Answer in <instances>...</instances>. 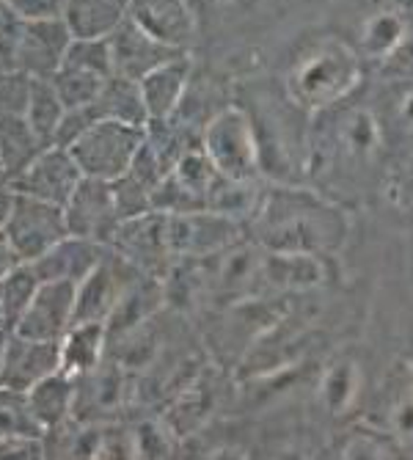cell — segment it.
Instances as JSON below:
<instances>
[{
  "mask_svg": "<svg viewBox=\"0 0 413 460\" xmlns=\"http://www.w3.org/2000/svg\"><path fill=\"white\" fill-rule=\"evenodd\" d=\"M25 394H28L31 413L36 416L41 430H50V428H58L75 416L77 378H72L69 372L58 369V372L48 375V378H41L39 384H33Z\"/></svg>",
  "mask_w": 413,
  "mask_h": 460,
  "instance_id": "15",
  "label": "cell"
},
{
  "mask_svg": "<svg viewBox=\"0 0 413 460\" xmlns=\"http://www.w3.org/2000/svg\"><path fill=\"white\" fill-rule=\"evenodd\" d=\"M361 80L358 56L342 41H325L289 75V94L309 111H322L350 94Z\"/></svg>",
  "mask_w": 413,
  "mask_h": 460,
  "instance_id": "1",
  "label": "cell"
},
{
  "mask_svg": "<svg viewBox=\"0 0 413 460\" xmlns=\"http://www.w3.org/2000/svg\"><path fill=\"white\" fill-rule=\"evenodd\" d=\"M75 298H77L75 281H39L14 333L28 340L61 342L75 320Z\"/></svg>",
  "mask_w": 413,
  "mask_h": 460,
  "instance_id": "7",
  "label": "cell"
},
{
  "mask_svg": "<svg viewBox=\"0 0 413 460\" xmlns=\"http://www.w3.org/2000/svg\"><path fill=\"white\" fill-rule=\"evenodd\" d=\"M240 237L234 218L198 210L169 216V245L174 257H213L232 248Z\"/></svg>",
  "mask_w": 413,
  "mask_h": 460,
  "instance_id": "10",
  "label": "cell"
},
{
  "mask_svg": "<svg viewBox=\"0 0 413 460\" xmlns=\"http://www.w3.org/2000/svg\"><path fill=\"white\" fill-rule=\"evenodd\" d=\"M61 369V342L28 340L6 333L4 361H0V386L28 392L33 384Z\"/></svg>",
  "mask_w": 413,
  "mask_h": 460,
  "instance_id": "11",
  "label": "cell"
},
{
  "mask_svg": "<svg viewBox=\"0 0 413 460\" xmlns=\"http://www.w3.org/2000/svg\"><path fill=\"white\" fill-rule=\"evenodd\" d=\"M130 20L169 48H185L190 22L180 0H130Z\"/></svg>",
  "mask_w": 413,
  "mask_h": 460,
  "instance_id": "17",
  "label": "cell"
},
{
  "mask_svg": "<svg viewBox=\"0 0 413 460\" xmlns=\"http://www.w3.org/2000/svg\"><path fill=\"white\" fill-rule=\"evenodd\" d=\"M105 254H108L105 243L66 234L64 240H58L48 251V254H41L36 262H31V268L39 276V281H75V284H80L105 260Z\"/></svg>",
  "mask_w": 413,
  "mask_h": 460,
  "instance_id": "14",
  "label": "cell"
},
{
  "mask_svg": "<svg viewBox=\"0 0 413 460\" xmlns=\"http://www.w3.org/2000/svg\"><path fill=\"white\" fill-rule=\"evenodd\" d=\"M108 348V325L89 320V323H72V328L61 340V369L72 378L89 375L102 364V353Z\"/></svg>",
  "mask_w": 413,
  "mask_h": 460,
  "instance_id": "18",
  "label": "cell"
},
{
  "mask_svg": "<svg viewBox=\"0 0 413 460\" xmlns=\"http://www.w3.org/2000/svg\"><path fill=\"white\" fill-rule=\"evenodd\" d=\"M405 31H408V25H405V20H402L400 14H394V12H381V14H375V17H372V20L364 25L361 45H364L366 56L383 61V58L400 45V41H402Z\"/></svg>",
  "mask_w": 413,
  "mask_h": 460,
  "instance_id": "25",
  "label": "cell"
},
{
  "mask_svg": "<svg viewBox=\"0 0 413 460\" xmlns=\"http://www.w3.org/2000/svg\"><path fill=\"white\" fill-rule=\"evenodd\" d=\"M130 12V0H64V22L72 39H105Z\"/></svg>",
  "mask_w": 413,
  "mask_h": 460,
  "instance_id": "16",
  "label": "cell"
},
{
  "mask_svg": "<svg viewBox=\"0 0 413 460\" xmlns=\"http://www.w3.org/2000/svg\"><path fill=\"white\" fill-rule=\"evenodd\" d=\"M80 180H83V172L77 169L69 149L53 144L45 152H39L28 169L12 180V193H22L39 201L64 207Z\"/></svg>",
  "mask_w": 413,
  "mask_h": 460,
  "instance_id": "9",
  "label": "cell"
},
{
  "mask_svg": "<svg viewBox=\"0 0 413 460\" xmlns=\"http://www.w3.org/2000/svg\"><path fill=\"white\" fill-rule=\"evenodd\" d=\"M110 251L127 260L146 276L163 279L171 270L174 251L169 245V216L165 213H144L138 218L121 221L108 243Z\"/></svg>",
  "mask_w": 413,
  "mask_h": 460,
  "instance_id": "5",
  "label": "cell"
},
{
  "mask_svg": "<svg viewBox=\"0 0 413 460\" xmlns=\"http://www.w3.org/2000/svg\"><path fill=\"white\" fill-rule=\"evenodd\" d=\"M353 392H356L353 367H347V364L334 367V372L325 378V400L334 408H345L353 400Z\"/></svg>",
  "mask_w": 413,
  "mask_h": 460,
  "instance_id": "28",
  "label": "cell"
},
{
  "mask_svg": "<svg viewBox=\"0 0 413 460\" xmlns=\"http://www.w3.org/2000/svg\"><path fill=\"white\" fill-rule=\"evenodd\" d=\"M394 4H400V6H413V0H394Z\"/></svg>",
  "mask_w": 413,
  "mask_h": 460,
  "instance_id": "35",
  "label": "cell"
},
{
  "mask_svg": "<svg viewBox=\"0 0 413 460\" xmlns=\"http://www.w3.org/2000/svg\"><path fill=\"white\" fill-rule=\"evenodd\" d=\"M72 45V33L64 22V17H45V20H28L22 45L17 56V69L28 72L33 77L50 80L58 66L64 64V56Z\"/></svg>",
  "mask_w": 413,
  "mask_h": 460,
  "instance_id": "13",
  "label": "cell"
},
{
  "mask_svg": "<svg viewBox=\"0 0 413 460\" xmlns=\"http://www.w3.org/2000/svg\"><path fill=\"white\" fill-rule=\"evenodd\" d=\"M9 4L25 20H45V17H61L64 14V0H9Z\"/></svg>",
  "mask_w": 413,
  "mask_h": 460,
  "instance_id": "30",
  "label": "cell"
},
{
  "mask_svg": "<svg viewBox=\"0 0 413 460\" xmlns=\"http://www.w3.org/2000/svg\"><path fill=\"white\" fill-rule=\"evenodd\" d=\"M48 146L33 133L28 113H0V169L12 180L25 172Z\"/></svg>",
  "mask_w": 413,
  "mask_h": 460,
  "instance_id": "20",
  "label": "cell"
},
{
  "mask_svg": "<svg viewBox=\"0 0 413 460\" xmlns=\"http://www.w3.org/2000/svg\"><path fill=\"white\" fill-rule=\"evenodd\" d=\"M4 345H6V331L0 328V361H4Z\"/></svg>",
  "mask_w": 413,
  "mask_h": 460,
  "instance_id": "33",
  "label": "cell"
},
{
  "mask_svg": "<svg viewBox=\"0 0 413 460\" xmlns=\"http://www.w3.org/2000/svg\"><path fill=\"white\" fill-rule=\"evenodd\" d=\"M146 138L144 124H130L119 119H97L86 133H80L66 149L75 157L83 177L119 180L130 172L133 157Z\"/></svg>",
  "mask_w": 413,
  "mask_h": 460,
  "instance_id": "2",
  "label": "cell"
},
{
  "mask_svg": "<svg viewBox=\"0 0 413 460\" xmlns=\"http://www.w3.org/2000/svg\"><path fill=\"white\" fill-rule=\"evenodd\" d=\"M383 66L394 77H413V28L405 31L400 45L383 58Z\"/></svg>",
  "mask_w": 413,
  "mask_h": 460,
  "instance_id": "29",
  "label": "cell"
},
{
  "mask_svg": "<svg viewBox=\"0 0 413 460\" xmlns=\"http://www.w3.org/2000/svg\"><path fill=\"white\" fill-rule=\"evenodd\" d=\"M185 77H188V64L182 58H174V61L152 69L146 77L138 80L141 100H144V108H146L149 121L169 119V113L182 100Z\"/></svg>",
  "mask_w": 413,
  "mask_h": 460,
  "instance_id": "19",
  "label": "cell"
},
{
  "mask_svg": "<svg viewBox=\"0 0 413 460\" xmlns=\"http://www.w3.org/2000/svg\"><path fill=\"white\" fill-rule=\"evenodd\" d=\"M45 430L31 413L28 394L20 389L0 386V444L20 438H41Z\"/></svg>",
  "mask_w": 413,
  "mask_h": 460,
  "instance_id": "22",
  "label": "cell"
},
{
  "mask_svg": "<svg viewBox=\"0 0 413 460\" xmlns=\"http://www.w3.org/2000/svg\"><path fill=\"white\" fill-rule=\"evenodd\" d=\"M113 199H116V213H119V224L138 218L144 213H152V190L146 185H141L136 177L124 174L119 180H113Z\"/></svg>",
  "mask_w": 413,
  "mask_h": 460,
  "instance_id": "27",
  "label": "cell"
},
{
  "mask_svg": "<svg viewBox=\"0 0 413 460\" xmlns=\"http://www.w3.org/2000/svg\"><path fill=\"white\" fill-rule=\"evenodd\" d=\"M204 155L210 157L215 172L237 180L251 182L259 172V152L254 141L251 121L242 111L232 108L218 113L204 130Z\"/></svg>",
  "mask_w": 413,
  "mask_h": 460,
  "instance_id": "4",
  "label": "cell"
},
{
  "mask_svg": "<svg viewBox=\"0 0 413 460\" xmlns=\"http://www.w3.org/2000/svg\"><path fill=\"white\" fill-rule=\"evenodd\" d=\"M110 53H113V75L141 80L152 69L169 64L177 58V48L163 45V41L152 39L144 28H138L133 20H124L110 36Z\"/></svg>",
  "mask_w": 413,
  "mask_h": 460,
  "instance_id": "12",
  "label": "cell"
},
{
  "mask_svg": "<svg viewBox=\"0 0 413 460\" xmlns=\"http://www.w3.org/2000/svg\"><path fill=\"white\" fill-rule=\"evenodd\" d=\"M141 276L138 268H133L127 260H121L116 251L108 248L105 260L77 284L75 298V320L72 323H108L116 304L127 292V287Z\"/></svg>",
  "mask_w": 413,
  "mask_h": 460,
  "instance_id": "6",
  "label": "cell"
},
{
  "mask_svg": "<svg viewBox=\"0 0 413 460\" xmlns=\"http://www.w3.org/2000/svg\"><path fill=\"white\" fill-rule=\"evenodd\" d=\"M17 265H22V262H20V257L14 254V248L9 245V240H6L4 229H0V279L9 276Z\"/></svg>",
  "mask_w": 413,
  "mask_h": 460,
  "instance_id": "31",
  "label": "cell"
},
{
  "mask_svg": "<svg viewBox=\"0 0 413 460\" xmlns=\"http://www.w3.org/2000/svg\"><path fill=\"white\" fill-rule=\"evenodd\" d=\"M397 121L402 128L413 130V86L408 92H402V97L397 102Z\"/></svg>",
  "mask_w": 413,
  "mask_h": 460,
  "instance_id": "32",
  "label": "cell"
},
{
  "mask_svg": "<svg viewBox=\"0 0 413 460\" xmlns=\"http://www.w3.org/2000/svg\"><path fill=\"white\" fill-rule=\"evenodd\" d=\"M105 80H108L105 75H97L92 69H80V66H69V64H61L58 72L50 77L53 89L61 97L66 111L92 105L100 97Z\"/></svg>",
  "mask_w": 413,
  "mask_h": 460,
  "instance_id": "23",
  "label": "cell"
},
{
  "mask_svg": "<svg viewBox=\"0 0 413 460\" xmlns=\"http://www.w3.org/2000/svg\"><path fill=\"white\" fill-rule=\"evenodd\" d=\"M39 287V276L31 265H17L9 276L0 279V289H4V328L12 333L28 309L33 292Z\"/></svg>",
  "mask_w": 413,
  "mask_h": 460,
  "instance_id": "24",
  "label": "cell"
},
{
  "mask_svg": "<svg viewBox=\"0 0 413 460\" xmlns=\"http://www.w3.org/2000/svg\"><path fill=\"white\" fill-rule=\"evenodd\" d=\"M64 218H66L69 234L89 237V240L108 245L119 226L113 182L97 180V177H83L77 188L72 190L69 201L64 204Z\"/></svg>",
  "mask_w": 413,
  "mask_h": 460,
  "instance_id": "8",
  "label": "cell"
},
{
  "mask_svg": "<svg viewBox=\"0 0 413 460\" xmlns=\"http://www.w3.org/2000/svg\"><path fill=\"white\" fill-rule=\"evenodd\" d=\"M0 229H4L9 245L14 248V254L20 257L22 265L36 262L41 254H48L58 240L69 234L64 207L39 201L22 193H12L9 210L4 216Z\"/></svg>",
  "mask_w": 413,
  "mask_h": 460,
  "instance_id": "3",
  "label": "cell"
},
{
  "mask_svg": "<svg viewBox=\"0 0 413 460\" xmlns=\"http://www.w3.org/2000/svg\"><path fill=\"white\" fill-rule=\"evenodd\" d=\"M0 328H4V289H0ZM6 331V328H4ZM9 333V331H6Z\"/></svg>",
  "mask_w": 413,
  "mask_h": 460,
  "instance_id": "34",
  "label": "cell"
},
{
  "mask_svg": "<svg viewBox=\"0 0 413 460\" xmlns=\"http://www.w3.org/2000/svg\"><path fill=\"white\" fill-rule=\"evenodd\" d=\"M64 113H66V108H64L61 97L56 94L53 83L45 77H33L31 80V100H28V121L45 146H53Z\"/></svg>",
  "mask_w": 413,
  "mask_h": 460,
  "instance_id": "21",
  "label": "cell"
},
{
  "mask_svg": "<svg viewBox=\"0 0 413 460\" xmlns=\"http://www.w3.org/2000/svg\"><path fill=\"white\" fill-rule=\"evenodd\" d=\"M342 144L353 157H369L381 146V124L369 111H356L342 124Z\"/></svg>",
  "mask_w": 413,
  "mask_h": 460,
  "instance_id": "26",
  "label": "cell"
}]
</instances>
